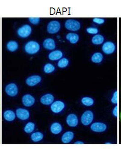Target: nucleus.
<instances>
[{"mask_svg":"<svg viewBox=\"0 0 121 154\" xmlns=\"http://www.w3.org/2000/svg\"><path fill=\"white\" fill-rule=\"evenodd\" d=\"M40 45L35 41H29L26 43L24 46V51L29 55H35L39 51Z\"/></svg>","mask_w":121,"mask_h":154,"instance_id":"obj_1","label":"nucleus"},{"mask_svg":"<svg viewBox=\"0 0 121 154\" xmlns=\"http://www.w3.org/2000/svg\"><path fill=\"white\" fill-rule=\"evenodd\" d=\"M94 119V114L92 111L87 110L83 113L81 117V122L84 126H89Z\"/></svg>","mask_w":121,"mask_h":154,"instance_id":"obj_2","label":"nucleus"},{"mask_svg":"<svg viewBox=\"0 0 121 154\" xmlns=\"http://www.w3.org/2000/svg\"><path fill=\"white\" fill-rule=\"evenodd\" d=\"M66 107L65 103L61 100H56L51 105L50 109L53 114H59L62 112Z\"/></svg>","mask_w":121,"mask_h":154,"instance_id":"obj_3","label":"nucleus"},{"mask_svg":"<svg viewBox=\"0 0 121 154\" xmlns=\"http://www.w3.org/2000/svg\"><path fill=\"white\" fill-rule=\"evenodd\" d=\"M32 32V28L29 24H24L17 30L18 35L20 38H25L29 37Z\"/></svg>","mask_w":121,"mask_h":154,"instance_id":"obj_4","label":"nucleus"},{"mask_svg":"<svg viewBox=\"0 0 121 154\" xmlns=\"http://www.w3.org/2000/svg\"><path fill=\"white\" fill-rule=\"evenodd\" d=\"M18 88L16 84L11 83L6 85L5 92L8 96L14 97L18 94Z\"/></svg>","mask_w":121,"mask_h":154,"instance_id":"obj_5","label":"nucleus"},{"mask_svg":"<svg viewBox=\"0 0 121 154\" xmlns=\"http://www.w3.org/2000/svg\"><path fill=\"white\" fill-rule=\"evenodd\" d=\"M16 116L18 119L22 121H27L30 117L29 111L25 108H18L16 110Z\"/></svg>","mask_w":121,"mask_h":154,"instance_id":"obj_6","label":"nucleus"},{"mask_svg":"<svg viewBox=\"0 0 121 154\" xmlns=\"http://www.w3.org/2000/svg\"><path fill=\"white\" fill-rule=\"evenodd\" d=\"M65 26L67 30L70 31H78L80 28V23L76 20L68 19L65 22Z\"/></svg>","mask_w":121,"mask_h":154,"instance_id":"obj_7","label":"nucleus"},{"mask_svg":"<svg viewBox=\"0 0 121 154\" xmlns=\"http://www.w3.org/2000/svg\"><path fill=\"white\" fill-rule=\"evenodd\" d=\"M60 28V23L59 21H51L47 25V31L48 33L54 34L58 32Z\"/></svg>","mask_w":121,"mask_h":154,"instance_id":"obj_8","label":"nucleus"},{"mask_svg":"<svg viewBox=\"0 0 121 154\" xmlns=\"http://www.w3.org/2000/svg\"><path fill=\"white\" fill-rule=\"evenodd\" d=\"M42 79V77L39 75H31L26 79L25 83L29 87H35L41 82Z\"/></svg>","mask_w":121,"mask_h":154,"instance_id":"obj_9","label":"nucleus"},{"mask_svg":"<svg viewBox=\"0 0 121 154\" xmlns=\"http://www.w3.org/2000/svg\"><path fill=\"white\" fill-rule=\"evenodd\" d=\"M107 129V126L105 123L101 122H96L90 126V129L95 133H103Z\"/></svg>","mask_w":121,"mask_h":154,"instance_id":"obj_10","label":"nucleus"},{"mask_svg":"<svg viewBox=\"0 0 121 154\" xmlns=\"http://www.w3.org/2000/svg\"><path fill=\"white\" fill-rule=\"evenodd\" d=\"M22 102L23 105L25 107H31L34 105L35 99L32 95L26 94L22 97Z\"/></svg>","mask_w":121,"mask_h":154,"instance_id":"obj_11","label":"nucleus"},{"mask_svg":"<svg viewBox=\"0 0 121 154\" xmlns=\"http://www.w3.org/2000/svg\"><path fill=\"white\" fill-rule=\"evenodd\" d=\"M66 123L70 127H76L79 123L77 116L74 114H69L66 118Z\"/></svg>","mask_w":121,"mask_h":154,"instance_id":"obj_12","label":"nucleus"},{"mask_svg":"<svg viewBox=\"0 0 121 154\" xmlns=\"http://www.w3.org/2000/svg\"><path fill=\"white\" fill-rule=\"evenodd\" d=\"M102 50L105 54L110 55L115 52L116 50V45L113 42H106L102 46Z\"/></svg>","mask_w":121,"mask_h":154,"instance_id":"obj_13","label":"nucleus"},{"mask_svg":"<svg viewBox=\"0 0 121 154\" xmlns=\"http://www.w3.org/2000/svg\"><path fill=\"white\" fill-rule=\"evenodd\" d=\"M54 100V97L51 94H46L43 95L40 99V101L44 105H51Z\"/></svg>","mask_w":121,"mask_h":154,"instance_id":"obj_14","label":"nucleus"},{"mask_svg":"<svg viewBox=\"0 0 121 154\" xmlns=\"http://www.w3.org/2000/svg\"><path fill=\"white\" fill-rule=\"evenodd\" d=\"M50 130L52 134L57 135L60 134L62 131V125L59 122H54L51 125Z\"/></svg>","mask_w":121,"mask_h":154,"instance_id":"obj_15","label":"nucleus"},{"mask_svg":"<svg viewBox=\"0 0 121 154\" xmlns=\"http://www.w3.org/2000/svg\"><path fill=\"white\" fill-rule=\"evenodd\" d=\"M16 112L12 110H6L3 112V119L7 122H13L16 120Z\"/></svg>","mask_w":121,"mask_h":154,"instance_id":"obj_16","label":"nucleus"},{"mask_svg":"<svg viewBox=\"0 0 121 154\" xmlns=\"http://www.w3.org/2000/svg\"><path fill=\"white\" fill-rule=\"evenodd\" d=\"M74 137V133L72 131H67L62 135L61 141L64 144H68L72 141Z\"/></svg>","mask_w":121,"mask_h":154,"instance_id":"obj_17","label":"nucleus"},{"mask_svg":"<svg viewBox=\"0 0 121 154\" xmlns=\"http://www.w3.org/2000/svg\"><path fill=\"white\" fill-rule=\"evenodd\" d=\"M43 46L47 50L52 51L56 48V43L54 40L51 38L45 39L43 43Z\"/></svg>","mask_w":121,"mask_h":154,"instance_id":"obj_18","label":"nucleus"},{"mask_svg":"<svg viewBox=\"0 0 121 154\" xmlns=\"http://www.w3.org/2000/svg\"><path fill=\"white\" fill-rule=\"evenodd\" d=\"M63 56V53L60 50L53 51L49 53L48 58L51 61H57L60 60Z\"/></svg>","mask_w":121,"mask_h":154,"instance_id":"obj_19","label":"nucleus"},{"mask_svg":"<svg viewBox=\"0 0 121 154\" xmlns=\"http://www.w3.org/2000/svg\"><path fill=\"white\" fill-rule=\"evenodd\" d=\"M44 138V134L40 131L34 132L31 133L30 135V140L35 143H39L43 140Z\"/></svg>","mask_w":121,"mask_h":154,"instance_id":"obj_20","label":"nucleus"},{"mask_svg":"<svg viewBox=\"0 0 121 154\" xmlns=\"http://www.w3.org/2000/svg\"><path fill=\"white\" fill-rule=\"evenodd\" d=\"M6 48L8 51L14 52L17 51L19 48V45L17 42L15 40H11L8 42L6 45Z\"/></svg>","mask_w":121,"mask_h":154,"instance_id":"obj_21","label":"nucleus"},{"mask_svg":"<svg viewBox=\"0 0 121 154\" xmlns=\"http://www.w3.org/2000/svg\"><path fill=\"white\" fill-rule=\"evenodd\" d=\"M35 123L33 122H29L25 124L23 128V131L27 134H30L34 132L35 130Z\"/></svg>","mask_w":121,"mask_h":154,"instance_id":"obj_22","label":"nucleus"},{"mask_svg":"<svg viewBox=\"0 0 121 154\" xmlns=\"http://www.w3.org/2000/svg\"><path fill=\"white\" fill-rule=\"evenodd\" d=\"M66 38L71 44H75L79 40V36L77 34L69 33L66 35Z\"/></svg>","mask_w":121,"mask_h":154,"instance_id":"obj_23","label":"nucleus"},{"mask_svg":"<svg viewBox=\"0 0 121 154\" xmlns=\"http://www.w3.org/2000/svg\"><path fill=\"white\" fill-rule=\"evenodd\" d=\"M104 57L102 55V54L100 52H96L94 53L92 55L91 58V61L94 63L98 64L100 63L103 60Z\"/></svg>","mask_w":121,"mask_h":154,"instance_id":"obj_24","label":"nucleus"},{"mask_svg":"<svg viewBox=\"0 0 121 154\" xmlns=\"http://www.w3.org/2000/svg\"><path fill=\"white\" fill-rule=\"evenodd\" d=\"M104 40L103 35H94L92 38V42L93 44L95 45H100L103 43Z\"/></svg>","mask_w":121,"mask_h":154,"instance_id":"obj_25","label":"nucleus"},{"mask_svg":"<svg viewBox=\"0 0 121 154\" xmlns=\"http://www.w3.org/2000/svg\"><path fill=\"white\" fill-rule=\"evenodd\" d=\"M82 104L86 106H93L95 103L94 99L89 97H83L81 100Z\"/></svg>","mask_w":121,"mask_h":154,"instance_id":"obj_26","label":"nucleus"},{"mask_svg":"<svg viewBox=\"0 0 121 154\" xmlns=\"http://www.w3.org/2000/svg\"><path fill=\"white\" fill-rule=\"evenodd\" d=\"M55 67L51 63H47L44 66L43 71L46 74H50L54 72Z\"/></svg>","mask_w":121,"mask_h":154,"instance_id":"obj_27","label":"nucleus"},{"mask_svg":"<svg viewBox=\"0 0 121 154\" xmlns=\"http://www.w3.org/2000/svg\"><path fill=\"white\" fill-rule=\"evenodd\" d=\"M69 61L67 58H61L57 62V66L60 68H65L69 65Z\"/></svg>","mask_w":121,"mask_h":154,"instance_id":"obj_28","label":"nucleus"},{"mask_svg":"<svg viewBox=\"0 0 121 154\" xmlns=\"http://www.w3.org/2000/svg\"><path fill=\"white\" fill-rule=\"evenodd\" d=\"M29 21L31 24L33 25H37L39 23L40 18L39 17H31L28 19Z\"/></svg>","mask_w":121,"mask_h":154,"instance_id":"obj_29","label":"nucleus"},{"mask_svg":"<svg viewBox=\"0 0 121 154\" xmlns=\"http://www.w3.org/2000/svg\"><path fill=\"white\" fill-rule=\"evenodd\" d=\"M86 31L88 33L90 34H96L98 33L99 30L96 28H88L86 29Z\"/></svg>","mask_w":121,"mask_h":154,"instance_id":"obj_30","label":"nucleus"},{"mask_svg":"<svg viewBox=\"0 0 121 154\" xmlns=\"http://www.w3.org/2000/svg\"><path fill=\"white\" fill-rule=\"evenodd\" d=\"M111 101L112 103L114 104H116L117 103V92L116 91L114 92L113 96L111 99Z\"/></svg>","mask_w":121,"mask_h":154,"instance_id":"obj_31","label":"nucleus"},{"mask_svg":"<svg viewBox=\"0 0 121 154\" xmlns=\"http://www.w3.org/2000/svg\"><path fill=\"white\" fill-rule=\"evenodd\" d=\"M93 22L98 24H102L105 23V20L103 18H95L93 20Z\"/></svg>","mask_w":121,"mask_h":154,"instance_id":"obj_32","label":"nucleus"},{"mask_svg":"<svg viewBox=\"0 0 121 154\" xmlns=\"http://www.w3.org/2000/svg\"><path fill=\"white\" fill-rule=\"evenodd\" d=\"M112 115H113L115 117H117V106H116L114 108H113V110H112Z\"/></svg>","mask_w":121,"mask_h":154,"instance_id":"obj_33","label":"nucleus"},{"mask_svg":"<svg viewBox=\"0 0 121 154\" xmlns=\"http://www.w3.org/2000/svg\"><path fill=\"white\" fill-rule=\"evenodd\" d=\"M74 143L75 144H84V143L82 142V141H78L77 142H75Z\"/></svg>","mask_w":121,"mask_h":154,"instance_id":"obj_34","label":"nucleus"},{"mask_svg":"<svg viewBox=\"0 0 121 154\" xmlns=\"http://www.w3.org/2000/svg\"><path fill=\"white\" fill-rule=\"evenodd\" d=\"M119 118H120V120L121 121V112L120 113V115H119Z\"/></svg>","mask_w":121,"mask_h":154,"instance_id":"obj_35","label":"nucleus"},{"mask_svg":"<svg viewBox=\"0 0 121 154\" xmlns=\"http://www.w3.org/2000/svg\"><path fill=\"white\" fill-rule=\"evenodd\" d=\"M105 144H111V143H105Z\"/></svg>","mask_w":121,"mask_h":154,"instance_id":"obj_36","label":"nucleus"},{"mask_svg":"<svg viewBox=\"0 0 121 154\" xmlns=\"http://www.w3.org/2000/svg\"><path fill=\"white\" fill-rule=\"evenodd\" d=\"M0 101H1V100H0Z\"/></svg>","mask_w":121,"mask_h":154,"instance_id":"obj_37","label":"nucleus"},{"mask_svg":"<svg viewBox=\"0 0 121 154\" xmlns=\"http://www.w3.org/2000/svg\"></svg>","mask_w":121,"mask_h":154,"instance_id":"obj_38","label":"nucleus"}]
</instances>
